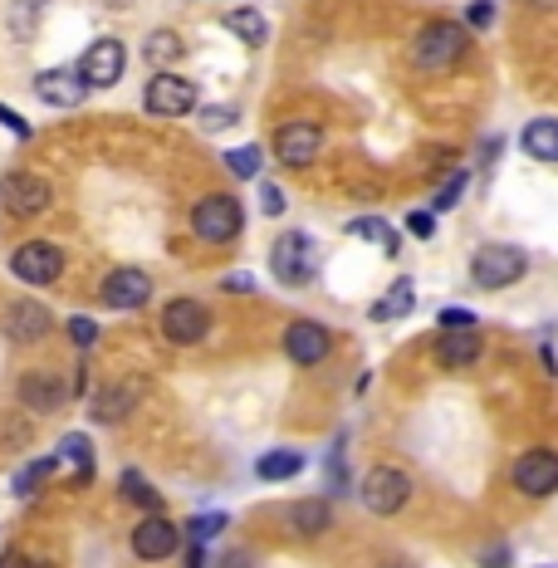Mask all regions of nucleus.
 I'll return each mask as SVG.
<instances>
[{"label": "nucleus", "instance_id": "473e14b6", "mask_svg": "<svg viewBox=\"0 0 558 568\" xmlns=\"http://www.w3.org/2000/svg\"><path fill=\"white\" fill-rule=\"evenodd\" d=\"M465 187H471V172H465V167H461V172H451V181H446V187H441V191H436V197H431V215L451 211V207H455V201H461V197H465Z\"/></svg>", "mask_w": 558, "mask_h": 568}, {"label": "nucleus", "instance_id": "423d86ee", "mask_svg": "<svg viewBox=\"0 0 558 568\" xmlns=\"http://www.w3.org/2000/svg\"><path fill=\"white\" fill-rule=\"evenodd\" d=\"M270 270H275L280 284L304 290V284L314 280V241L304 231H284L275 241V250H270Z\"/></svg>", "mask_w": 558, "mask_h": 568}, {"label": "nucleus", "instance_id": "20e7f679", "mask_svg": "<svg viewBox=\"0 0 558 568\" xmlns=\"http://www.w3.org/2000/svg\"><path fill=\"white\" fill-rule=\"evenodd\" d=\"M358 495H362V509H372V515H397L412 499V475L397 471V465H372L362 475Z\"/></svg>", "mask_w": 558, "mask_h": 568}, {"label": "nucleus", "instance_id": "7c9ffc66", "mask_svg": "<svg viewBox=\"0 0 558 568\" xmlns=\"http://www.w3.org/2000/svg\"><path fill=\"white\" fill-rule=\"evenodd\" d=\"M54 465H60V461H54V456H40V461H30V465H25V471H20V475H15V485H10V491H15L20 499H30V495H35V491H40V485H44V481H50V471H54Z\"/></svg>", "mask_w": 558, "mask_h": 568}, {"label": "nucleus", "instance_id": "a211bd4d", "mask_svg": "<svg viewBox=\"0 0 558 568\" xmlns=\"http://www.w3.org/2000/svg\"><path fill=\"white\" fill-rule=\"evenodd\" d=\"M485 354V338H481V328H461V334H441L436 338V362L441 368H475Z\"/></svg>", "mask_w": 558, "mask_h": 568}, {"label": "nucleus", "instance_id": "58836bf2", "mask_svg": "<svg viewBox=\"0 0 558 568\" xmlns=\"http://www.w3.org/2000/svg\"><path fill=\"white\" fill-rule=\"evenodd\" d=\"M436 324H441V334H461V328H475L481 319H475L471 309H441V314H436Z\"/></svg>", "mask_w": 558, "mask_h": 568}, {"label": "nucleus", "instance_id": "f257e3e1", "mask_svg": "<svg viewBox=\"0 0 558 568\" xmlns=\"http://www.w3.org/2000/svg\"><path fill=\"white\" fill-rule=\"evenodd\" d=\"M465 50H471L465 25H455V20H431V25H421V35L412 40V64L427 74H446L465 60Z\"/></svg>", "mask_w": 558, "mask_h": 568}, {"label": "nucleus", "instance_id": "37998d69", "mask_svg": "<svg viewBox=\"0 0 558 568\" xmlns=\"http://www.w3.org/2000/svg\"><path fill=\"white\" fill-rule=\"evenodd\" d=\"M475 564L481 568H509V544H489V549L475 554Z\"/></svg>", "mask_w": 558, "mask_h": 568}, {"label": "nucleus", "instance_id": "7ed1b4c3", "mask_svg": "<svg viewBox=\"0 0 558 568\" xmlns=\"http://www.w3.org/2000/svg\"><path fill=\"white\" fill-rule=\"evenodd\" d=\"M524 270H529V255H524L519 245L489 241L471 255V280L481 284V290H509L515 280H524Z\"/></svg>", "mask_w": 558, "mask_h": 568}, {"label": "nucleus", "instance_id": "6ab92c4d", "mask_svg": "<svg viewBox=\"0 0 558 568\" xmlns=\"http://www.w3.org/2000/svg\"><path fill=\"white\" fill-rule=\"evenodd\" d=\"M147 397V382L143 378H133V382H113V388H104L98 392V402H94V422H104V427H113V422H123V417L133 412Z\"/></svg>", "mask_w": 558, "mask_h": 568}, {"label": "nucleus", "instance_id": "0eeeda50", "mask_svg": "<svg viewBox=\"0 0 558 568\" xmlns=\"http://www.w3.org/2000/svg\"><path fill=\"white\" fill-rule=\"evenodd\" d=\"M509 481H515L519 495L549 499V495H558V456L554 451H524V456L509 465Z\"/></svg>", "mask_w": 558, "mask_h": 568}, {"label": "nucleus", "instance_id": "4be33fe9", "mask_svg": "<svg viewBox=\"0 0 558 568\" xmlns=\"http://www.w3.org/2000/svg\"><path fill=\"white\" fill-rule=\"evenodd\" d=\"M221 25L231 30V35L241 40V44H250V50H260V44L270 40V20L260 15L255 6H235V10H225V15H221Z\"/></svg>", "mask_w": 558, "mask_h": 568}, {"label": "nucleus", "instance_id": "f8f14e48", "mask_svg": "<svg viewBox=\"0 0 558 568\" xmlns=\"http://www.w3.org/2000/svg\"><path fill=\"white\" fill-rule=\"evenodd\" d=\"M328 348H334V338H328L324 324L294 319L289 328H284V354H289L294 368H318V362L328 358Z\"/></svg>", "mask_w": 558, "mask_h": 568}, {"label": "nucleus", "instance_id": "2f4dec72", "mask_svg": "<svg viewBox=\"0 0 558 568\" xmlns=\"http://www.w3.org/2000/svg\"><path fill=\"white\" fill-rule=\"evenodd\" d=\"M235 123H241V108H231V104H201L197 108L201 133H225V128H235Z\"/></svg>", "mask_w": 558, "mask_h": 568}, {"label": "nucleus", "instance_id": "9d476101", "mask_svg": "<svg viewBox=\"0 0 558 568\" xmlns=\"http://www.w3.org/2000/svg\"><path fill=\"white\" fill-rule=\"evenodd\" d=\"M177 544H181V529L162 515V509L138 519V529H133V554H138L143 564H167L177 554Z\"/></svg>", "mask_w": 558, "mask_h": 568}, {"label": "nucleus", "instance_id": "49530a36", "mask_svg": "<svg viewBox=\"0 0 558 568\" xmlns=\"http://www.w3.org/2000/svg\"><path fill=\"white\" fill-rule=\"evenodd\" d=\"M10 568H50L44 559H25V554H10Z\"/></svg>", "mask_w": 558, "mask_h": 568}, {"label": "nucleus", "instance_id": "ea45409f", "mask_svg": "<svg viewBox=\"0 0 558 568\" xmlns=\"http://www.w3.org/2000/svg\"><path fill=\"white\" fill-rule=\"evenodd\" d=\"M284 207H289L284 187H275V181H265V187H260V211H265V215H284Z\"/></svg>", "mask_w": 558, "mask_h": 568}, {"label": "nucleus", "instance_id": "c9c22d12", "mask_svg": "<svg viewBox=\"0 0 558 568\" xmlns=\"http://www.w3.org/2000/svg\"><path fill=\"white\" fill-rule=\"evenodd\" d=\"M64 334H70V344H74V348H84V354L98 344V324L88 319V314H74V319L64 324Z\"/></svg>", "mask_w": 558, "mask_h": 568}, {"label": "nucleus", "instance_id": "de8ad7c7", "mask_svg": "<svg viewBox=\"0 0 558 568\" xmlns=\"http://www.w3.org/2000/svg\"><path fill=\"white\" fill-rule=\"evenodd\" d=\"M225 568H250V554H225Z\"/></svg>", "mask_w": 558, "mask_h": 568}, {"label": "nucleus", "instance_id": "5701e85b", "mask_svg": "<svg viewBox=\"0 0 558 568\" xmlns=\"http://www.w3.org/2000/svg\"><path fill=\"white\" fill-rule=\"evenodd\" d=\"M519 147L534 157V162H558V118H534V123H524Z\"/></svg>", "mask_w": 558, "mask_h": 568}, {"label": "nucleus", "instance_id": "c85d7f7f", "mask_svg": "<svg viewBox=\"0 0 558 568\" xmlns=\"http://www.w3.org/2000/svg\"><path fill=\"white\" fill-rule=\"evenodd\" d=\"M118 495L128 499V505H138V509H147V515H157L162 509V495L147 485V475L143 471H123V481H118Z\"/></svg>", "mask_w": 558, "mask_h": 568}, {"label": "nucleus", "instance_id": "bb28decb", "mask_svg": "<svg viewBox=\"0 0 558 568\" xmlns=\"http://www.w3.org/2000/svg\"><path fill=\"white\" fill-rule=\"evenodd\" d=\"M299 471H304V456H299V451H265V456L255 461V475H260V481H270V485L294 481Z\"/></svg>", "mask_w": 558, "mask_h": 568}, {"label": "nucleus", "instance_id": "f3484780", "mask_svg": "<svg viewBox=\"0 0 558 568\" xmlns=\"http://www.w3.org/2000/svg\"><path fill=\"white\" fill-rule=\"evenodd\" d=\"M84 94H88V84H84V74L78 70H44V74H35V98L40 104H50V108H78L84 104Z\"/></svg>", "mask_w": 558, "mask_h": 568}, {"label": "nucleus", "instance_id": "4468645a", "mask_svg": "<svg viewBox=\"0 0 558 568\" xmlns=\"http://www.w3.org/2000/svg\"><path fill=\"white\" fill-rule=\"evenodd\" d=\"M104 304L108 309H118V314H133V309H143L147 299H152V280H147V270L138 265H123V270H113V275L104 280Z\"/></svg>", "mask_w": 558, "mask_h": 568}, {"label": "nucleus", "instance_id": "cd10ccee", "mask_svg": "<svg viewBox=\"0 0 558 568\" xmlns=\"http://www.w3.org/2000/svg\"><path fill=\"white\" fill-rule=\"evenodd\" d=\"M143 54L152 60V70H167V64H177L181 54H187V44H181L177 30H152V35L143 40Z\"/></svg>", "mask_w": 558, "mask_h": 568}, {"label": "nucleus", "instance_id": "1a4fd4ad", "mask_svg": "<svg viewBox=\"0 0 558 568\" xmlns=\"http://www.w3.org/2000/svg\"><path fill=\"white\" fill-rule=\"evenodd\" d=\"M128 70V50H123V40H94L84 50V60H78V74H84L88 88H113Z\"/></svg>", "mask_w": 558, "mask_h": 568}, {"label": "nucleus", "instance_id": "393cba45", "mask_svg": "<svg viewBox=\"0 0 558 568\" xmlns=\"http://www.w3.org/2000/svg\"><path fill=\"white\" fill-rule=\"evenodd\" d=\"M348 235H358V241H372L382 250V255H392L397 260V250H402V235L392 231V225L382 221V215H352L348 221Z\"/></svg>", "mask_w": 558, "mask_h": 568}, {"label": "nucleus", "instance_id": "a878e982", "mask_svg": "<svg viewBox=\"0 0 558 568\" xmlns=\"http://www.w3.org/2000/svg\"><path fill=\"white\" fill-rule=\"evenodd\" d=\"M54 461H70L74 465V475L78 481H94V446H88V436L84 431H70V436L60 441V451H54Z\"/></svg>", "mask_w": 558, "mask_h": 568}, {"label": "nucleus", "instance_id": "a18cd8bd", "mask_svg": "<svg viewBox=\"0 0 558 568\" xmlns=\"http://www.w3.org/2000/svg\"><path fill=\"white\" fill-rule=\"evenodd\" d=\"M187 568H211V554H207V544H191V554H187Z\"/></svg>", "mask_w": 558, "mask_h": 568}, {"label": "nucleus", "instance_id": "2eb2a0df", "mask_svg": "<svg viewBox=\"0 0 558 568\" xmlns=\"http://www.w3.org/2000/svg\"><path fill=\"white\" fill-rule=\"evenodd\" d=\"M318 147H324V128L318 123H284V128L275 133V152L284 167H309L318 157Z\"/></svg>", "mask_w": 558, "mask_h": 568}, {"label": "nucleus", "instance_id": "4c0bfd02", "mask_svg": "<svg viewBox=\"0 0 558 568\" xmlns=\"http://www.w3.org/2000/svg\"><path fill=\"white\" fill-rule=\"evenodd\" d=\"M495 0H471V10H465V25H471V30H489V25H495Z\"/></svg>", "mask_w": 558, "mask_h": 568}, {"label": "nucleus", "instance_id": "f03ea898", "mask_svg": "<svg viewBox=\"0 0 558 568\" xmlns=\"http://www.w3.org/2000/svg\"><path fill=\"white\" fill-rule=\"evenodd\" d=\"M241 231H245V207L235 197H225V191H211V197H201L197 207H191V235H197V241L225 245Z\"/></svg>", "mask_w": 558, "mask_h": 568}, {"label": "nucleus", "instance_id": "aec40b11", "mask_svg": "<svg viewBox=\"0 0 558 568\" xmlns=\"http://www.w3.org/2000/svg\"><path fill=\"white\" fill-rule=\"evenodd\" d=\"M284 525H289V534H299V539H318V534L334 525V505L318 499V495L294 499V505L284 509Z\"/></svg>", "mask_w": 558, "mask_h": 568}, {"label": "nucleus", "instance_id": "39448f33", "mask_svg": "<svg viewBox=\"0 0 558 568\" xmlns=\"http://www.w3.org/2000/svg\"><path fill=\"white\" fill-rule=\"evenodd\" d=\"M143 108L152 113V118H187V113H197V88L181 74L157 70L143 88Z\"/></svg>", "mask_w": 558, "mask_h": 568}, {"label": "nucleus", "instance_id": "a19ab883", "mask_svg": "<svg viewBox=\"0 0 558 568\" xmlns=\"http://www.w3.org/2000/svg\"><path fill=\"white\" fill-rule=\"evenodd\" d=\"M0 123H6V128L15 133L20 143H30V138H35V128H30V118H20V113H15V108H6V104H0Z\"/></svg>", "mask_w": 558, "mask_h": 568}, {"label": "nucleus", "instance_id": "79ce46f5", "mask_svg": "<svg viewBox=\"0 0 558 568\" xmlns=\"http://www.w3.org/2000/svg\"><path fill=\"white\" fill-rule=\"evenodd\" d=\"M407 231H412L417 241H431V235H436V215H431V211H412V215H407Z\"/></svg>", "mask_w": 558, "mask_h": 568}, {"label": "nucleus", "instance_id": "dca6fc26", "mask_svg": "<svg viewBox=\"0 0 558 568\" xmlns=\"http://www.w3.org/2000/svg\"><path fill=\"white\" fill-rule=\"evenodd\" d=\"M0 328H6L10 344H40V338L54 328V314L44 309L40 299H15L6 309V324H0Z\"/></svg>", "mask_w": 558, "mask_h": 568}, {"label": "nucleus", "instance_id": "c03bdc74", "mask_svg": "<svg viewBox=\"0 0 558 568\" xmlns=\"http://www.w3.org/2000/svg\"><path fill=\"white\" fill-rule=\"evenodd\" d=\"M225 294H255V275H245V270H231V275L221 280Z\"/></svg>", "mask_w": 558, "mask_h": 568}, {"label": "nucleus", "instance_id": "412c9836", "mask_svg": "<svg viewBox=\"0 0 558 568\" xmlns=\"http://www.w3.org/2000/svg\"><path fill=\"white\" fill-rule=\"evenodd\" d=\"M20 402H25L30 412H60L70 397H64V382L54 378V372H30V378L20 382Z\"/></svg>", "mask_w": 558, "mask_h": 568}, {"label": "nucleus", "instance_id": "c756f323", "mask_svg": "<svg viewBox=\"0 0 558 568\" xmlns=\"http://www.w3.org/2000/svg\"><path fill=\"white\" fill-rule=\"evenodd\" d=\"M260 162H265V152H260L255 143L231 147V152H225V172L241 177V181H255V177H260Z\"/></svg>", "mask_w": 558, "mask_h": 568}, {"label": "nucleus", "instance_id": "ddd939ff", "mask_svg": "<svg viewBox=\"0 0 558 568\" xmlns=\"http://www.w3.org/2000/svg\"><path fill=\"white\" fill-rule=\"evenodd\" d=\"M0 201L10 207V215H40V211H50L54 191H50V181L35 172H10L0 181Z\"/></svg>", "mask_w": 558, "mask_h": 568}, {"label": "nucleus", "instance_id": "9b49d317", "mask_svg": "<svg viewBox=\"0 0 558 568\" xmlns=\"http://www.w3.org/2000/svg\"><path fill=\"white\" fill-rule=\"evenodd\" d=\"M207 328H211V314H207V304H201V299L162 304V338H172V344H181V348L201 344V338H207Z\"/></svg>", "mask_w": 558, "mask_h": 568}, {"label": "nucleus", "instance_id": "e433bc0d", "mask_svg": "<svg viewBox=\"0 0 558 568\" xmlns=\"http://www.w3.org/2000/svg\"><path fill=\"white\" fill-rule=\"evenodd\" d=\"M328 475H334V495H344V491H348V481H352L348 465H344V436H338V441H334V451H328Z\"/></svg>", "mask_w": 558, "mask_h": 568}, {"label": "nucleus", "instance_id": "72a5a7b5", "mask_svg": "<svg viewBox=\"0 0 558 568\" xmlns=\"http://www.w3.org/2000/svg\"><path fill=\"white\" fill-rule=\"evenodd\" d=\"M40 6H44V0H15V10H10V30H15V40H35Z\"/></svg>", "mask_w": 558, "mask_h": 568}, {"label": "nucleus", "instance_id": "b1692460", "mask_svg": "<svg viewBox=\"0 0 558 568\" xmlns=\"http://www.w3.org/2000/svg\"><path fill=\"white\" fill-rule=\"evenodd\" d=\"M412 309H417V290H412V280L402 275V280H397L392 290H387L382 299L368 309V319H372V324H392V319H407Z\"/></svg>", "mask_w": 558, "mask_h": 568}, {"label": "nucleus", "instance_id": "6e6552de", "mask_svg": "<svg viewBox=\"0 0 558 568\" xmlns=\"http://www.w3.org/2000/svg\"><path fill=\"white\" fill-rule=\"evenodd\" d=\"M10 270H15V280L25 284H54L64 275V250L54 241H25L10 255Z\"/></svg>", "mask_w": 558, "mask_h": 568}, {"label": "nucleus", "instance_id": "f704fd0d", "mask_svg": "<svg viewBox=\"0 0 558 568\" xmlns=\"http://www.w3.org/2000/svg\"><path fill=\"white\" fill-rule=\"evenodd\" d=\"M225 525H231V519H225L221 509H207V515H197V519H191L187 534H191V544H211V539H215V534H221Z\"/></svg>", "mask_w": 558, "mask_h": 568}]
</instances>
